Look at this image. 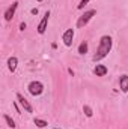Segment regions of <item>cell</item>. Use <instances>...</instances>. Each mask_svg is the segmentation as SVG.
Wrapping results in <instances>:
<instances>
[{
    "mask_svg": "<svg viewBox=\"0 0 128 129\" xmlns=\"http://www.w3.org/2000/svg\"><path fill=\"white\" fill-rule=\"evenodd\" d=\"M112 45H113V41H112V38H110L109 35L101 36L99 44H98V48H96V53H95V56H94V60H95V62L102 60V59L110 53Z\"/></svg>",
    "mask_w": 128,
    "mask_h": 129,
    "instance_id": "cell-1",
    "label": "cell"
},
{
    "mask_svg": "<svg viewBox=\"0 0 128 129\" xmlns=\"http://www.w3.org/2000/svg\"><path fill=\"white\" fill-rule=\"evenodd\" d=\"M33 123H35L38 128H45V126L48 125V123H47L45 120H42V119H35V120H33Z\"/></svg>",
    "mask_w": 128,
    "mask_h": 129,
    "instance_id": "cell-13",
    "label": "cell"
},
{
    "mask_svg": "<svg viewBox=\"0 0 128 129\" xmlns=\"http://www.w3.org/2000/svg\"><path fill=\"white\" fill-rule=\"evenodd\" d=\"M107 68L104 66V64H96L95 66V69H94V74H95L96 77H104L105 74H107Z\"/></svg>",
    "mask_w": 128,
    "mask_h": 129,
    "instance_id": "cell-9",
    "label": "cell"
},
{
    "mask_svg": "<svg viewBox=\"0 0 128 129\" xmlns=\"http://www.w3.org/2000/svg\"><path fill=\"white\" fill-rule=\"evenodd\" d=\"M30 12H32L33 15H36V14H38V9H36V8H33L32 11H30Z\"/></svg>",
    "mask_w": 128,
    "mask_h": 129,
    "instance_id": "cell-17",
    "label": "cell"
},
{
    "mask_svg": "<svg viewBox=\"0 0 128 129\" xmlns=\"http://www.w3.org/2000/svg\"><path fill=\"white\" fill-rule=\"evenodd\" d=\"M53 129H60V128H53Z\"/></svg>",
    "mask_w": 128,
    "mask_h": 129,
    "instance_id": "cell-18",
    "label": "cell"
},
{
    "mask_svg": "<svg viewBox=\"0 0 128 129\" xmlns=\"http://www.w3.org/2000/svg\"><path fill=\"white\" fill-rule=\"evenodd\" d=\"M26 27H27L26 23H21V24H20V30H26Z\"/></svg>",
    "mask_w": 128,
    "mask_h": 129,
    "instance_id": "cell-16",
    "label": "cell"
},
{
    "mask_svg": "<svg viewBox=\"0 0 128 129\" xmlns=\"http://www.w3.org/2000/svg\"><path fill=\"white\" fill-rule=\"evenodd\" d=\"M17 8H18V2H14V3L5 11V20H6V21H11V20L14 18V15H15V12H17Z\"/></svg>",
    "mask_w": 128,
    "mask_h": 129,
    "instance_id": "cell-7",
    "label": "cell"
},
{
    "mask_svg": "<svg viewBox=\"0 0 128 129\" xmlns=\"http://www.w3.org/2000/svg\"><path fill=\"white\" fill-rule=\"evenodd\" d=\"M95 15H96V11H95V9L86 11L81 17H78V20H77V24H75V26H77L78 29H83V27H84V26H86V24H88V23H89L94 17H95Z\"/></svg>",
    "mask_w": 128,
    "mask_h": 129,
    "instance_id": "cell-2",
    "label": "cell"
},
{
    "mask_svg": "<svg viewBox=\"0 0 128 129\" xmlns=\"http://www.w3.org/2000/svg\"><path fill=\"white\" fill-rule=\"evenodd\" d=\"M27 89H29V92H30L32 96H39L44 92V84L41 81H32V83H29Z\"/></svg>",
    "mask_w": 128,
    "mask_h": 129,
    "instance_id": "cell-3",
    "label": "cell"
},
{
    "mask_svg": "<svg viewBox=\"0 0 128 129\" xmlns=\"http://www.w3.org/2000/svg\"><path fill=\"white\" fill-rule=\"evenodd\" d=\"M89 2H91V0H80V3H78V6H77V8H78V9H83Z\"/></svg>",
    "mask_w": 128,
    "mask_h": 129,
    "instance_id": "cell-15",
    "label": "cell"
},
{
    "mask_svg": "<svg viewBox=\"0 0 128 129\" xmlns=\"http://www.w3.org/2000/svg\"><path fill=\"white\" fill-rule=\"evenodd\" d=\"M15 96H17V101H18V104H20V105H21V107H23V108L27 111V113H33V107L30 105V104H29V101H27L26 98L23 96L21 93H17Z\"/></svg>",
    "mask_w": 128,
    "mask_h": 129,
    "instance_id": "cell-5",
    "label": "cell"
},
{
    "mask_svg": "<svg viewBox=\"0 0 128 129\" xmlns=\"http://www.w3.org/2000/svg\"><path fill=\"white\" fill-rule=\"evenodd\" d=\"M48 18H50V11H47V12L44 14L42 20H41L39 24H38V33H39V35H44V33H45V30H47V24H48Z\"/></svg>",
    "mask_w": 128,
    "mask_h": 129,
    "instance_id": "cell-4",
    "label": "cell"
},
{
    "mask_svg": "<svg viewBox=\"0 0 128 129\" xmlns=\"http://www.w3.org/2000/svg\"><path fill=\"white\" fill-rule=\"evenodd\" d=\"M3 119H5V122L8 123V126H9V128H12V129L17 128V125H15V122L11 119V116H8V114H3Z\"/></svg>",
    "mask_w": 128,
    "mask_h": 129,
    "instance_id": "cell-11",
    "label": "cell"
},
{
    "mask_svg": "<svg viewBox=\"0 0 128 129\" xmlns=\"http://www.w3.org/2000/svg\"><path fill=\"white\" fill-rule=\"evenodd\" d=\"M88 48H89V47H88V42L83 41V42L78 45V54H86V53H88Z\"/></svg>",
    "mask_w": 128,
    "mask_h": 129,
    "instance_id": "cell-12",
    "label": "cell"
},
{
    "mask_svg": "<svg viewBox=\"0 0 128 129\" xmlns=\"http://www.w3.org/2000/svg\"><path fill=\"white\" fill-rule=\"evenodd\" d=\"M119 89L124 93L128 92V75H121V78H119Z\"/></svg>",
    "mask_w": 128,
    "mask_h": 129,
    "instance_id": "cell-8",
    "label": "cell"
},
{
    "mask_svg": "<svg viewBox=\"0 0 128 129\" xmlns=\"http://www.w3.org/2000/svg\"><path fill=\"white\" fill-rule=\"evenodd\" d=\"M83 111H84V114H86L88 117H92V116H94V111H92V108H91L89 105H84V107H83Z\"/></svg>",
    "mask_w": 128,
    "mask_h": 129,
    "instance_id": "cell-14",
    "label": "cell"
},
{
    "mask_svg": "<svg viewBox=\"0 0 128 129\" xmlns=\"http://www.w3.org/2000/svg\"><path fill=\"white\" fill-rule=\"evenodd\" d=\"M62 41L66 47H71L72 45V41H74V29H68L65 30L63 35H62Z\"/></svg>",
    "mask_w": 128,
    "mask_h": 129,
    "instance_id": "cell-6",
    "label": "cell"
},
{
    "mask_svg": "<svg viewBox=\"0 0 128 129\" xmlns=\"http://www.w3.org/2000/svg\"><path fill=\"white\" fill-rule=\"evenodd\" d=\"M17 66H18V59L17 57H9L8 59V69L11 71V72H15V69H17Z\"/></svg>",
    "mask_w": 128,
    "mask_h": 129,
    "instance_id": "cell-10",
    "label": "cell"
}]
</instances>
